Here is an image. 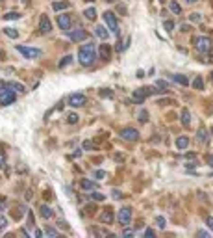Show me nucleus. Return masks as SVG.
I'll return each mask as SVG.
<instances>
[{
	"mask_svg": "<svg viewBox=\"0 0 213 238\" xmlns=\"http://www.w3.org/2000/svg\"><path fill=\"white\" fill-rule=\"evenodd\" d=\"M6 225H8V219H6V218H2V216H0V229H4Z\"/></svg>",
	"mask_w": 213,
	"mask_h": 238,
	"instance_id": "58836bf2",
	"label": "nucleus"
},
{
	"mask_svg": "<svg viewBox=\"0 0 213 238\" xmlns=\"http://www.w3.org/2000/svg\"><path fill=\"white\" fill-rule=\"evenodd\" d=\"M210 166H213V156H210Z\"/></svg>",
	"mask_w": 213,
	"mask_h": 238,
	"instance_id": "8fccbe9b",
	"label": "nucleus"
},
{
	"mask_svg": "<svg viewBox=\"0 0 213 238\" xmlns=\"http://www.w3.org/2000/svg\"><path fill=\"white\" fill-rule=\"evenodd\" d=\"M111 194H113V197H115V199H120V196H122V194H120V192H119V190H113V192H111Z\"/></svg>",
	"mask_w": 213,
	"mask_h": 238,
	"instance_id": "37998d69",
	"label": "nucleus"
},
{
	"mask_svg": "<svg viewBox=\"0 0 213 238\" xmlns=\"http://www.w3.org/2000/svg\"><path fill=\"white\" fill-rule=\"evenodd\" d=\"M159 2H165V0H159Z\"/></svg>",
	"mask_w": 213,
	"mask_h": 238,
	"instance_id": "864d4df0",
	"label": "nucleus"
},
{
	"mask_svg": "<svg viewBox=\"0 0 213 238\" xmlns=\"http://www.w3.org/2000/svg\"><path fill=\"white\" fill-rule=\"evenodd\" d=\"M102 223H108V225H109V223H113V212H111V210H106V212H104V214H102Z\"/></svg>",
	"mask_w": 213,
	"mask_h": 238,
	"instance_id": "412c9836",
	"label": "nucleus"
},
{
	"mask_svg": "<svg viewBox=\"0 0 213 238\" xmlns=\"http://www.w3.org/2000/svg\"><path fill=\"white\" fill-rule=\"evenodd\" d=\"M206 225H208V227H210V229L213 231V218H211V216H210V218L206 219Z\"/></svg>",
	"mask_w": 213,
	"mask_h": 238,
	"instance_id": "ea45409f",
	"label": "nucleus"
},
{
	"mask_svg": "<svg viewBox=\"0 0 213 238\" xmlns=\"http://www.w3.org/2000/svg\"><path fill=\"white\" fill-rule=\"evenodd\" d=\"M89 196H91V199H97V201H104V199H106L104 194H98V192H93V190H91V194H89Z\"/></svg>",
	"mask_w": 213,
	"mask_h": 238,
	"instance_id": "cd10ccee",
	"label": "nucleus"
},
{
	"mask_svg": "<svg viewBox=\"0 0 213 238\" xmlns=\"http://www.w3.org/2000/svg\"><path fill=\"white\" fill-rule=\"evenodd\" d=\"M83 15L87 17V19H91V20H95V17H97V9L95 8H87L85 11H83Z\"/></svg>",
	"mask_w": 213,
	"mask_h": 238,
	"instance_id": "b1692460",
	"label": "nucleus"
},
{
	"mask_svg": "<svg viewBox=\"0 0 213 238\" xmlns=\"http://www.w3.org/2000/svg\"><path fill=\"white\" fill-rule=\"evenodd\" d=\"M52 8H54L56 11H59V9H67V8H69V2H54Z\"/></svg>",
	"mask_w": 213,
	"mask_h": 238,
	"instance_id": "393cba45",
	"label": "nucleus"
},
{
	"mask_svg": "<svg viewBox=\"0 0 213 238\" xmlns=\"http://www.w3.org/2000/svg\"><path fill=\"white\" fill-rule=\"evenodd\" d=\"M71 61H72V56H65V58H63L61 61H59V67L63 69V67H65V65H69Z\"/></svg>",
	"mask_w": 213,
	"mask_h": 238,
	"instance_id": "c756f323",
	"label": "nucleus"
},
{
	"mask_svg": "<svg viewBox=\"0 0 213 238\" xmlns=\"http://www.w3.org/2000/svg\"><path fill=\"white\" fill-rule=\"evenodd\" d=\"M182 123H184V127H189L191 125V116H189V110L187 108L182 110Z\"/></svg>",
	"mask_w": 213,
	"mask_h": 238,
	"instance_id": "a211bd4d",
	"label": "nucleus"
},
{
	"mask_svg": "<svg viewBox=\"0 0 213 238\" xmlns=\"http://www.w3.org/2000/svg\"><path fill=\"white\" fill-rule=\"evenodd\" d=\"M67 121H69L71 125H74V123H78V116H76V114H69V117H67Z\"/></svg>",
	"mask_w": 213,
	"mask_h": 238,
	"instance_id": "f704fd0d",
	"label": "nucleus"
},
{
	"mask_svg": "<svg viewBox=\"0 0 213 238\" xmlns=\"http://www.w3.org/2000/svg\"><path fill=\"white\" fill-rule=\"evenodd\" d=\"M152 93H156V89H154V88H139V89H137L136 93L132 95V99L136 100L137 104H141L143 100L146 99L148 95H152Z\"/></svg>",
	"mask_w": 213,
	"mask_h": 238,
	"instance_id": "0eeeda50",
	"label": "nucleus"
},
{
	"mask_svg": "<svg viewBox=\"0 0 213 238\" xmlns=\"http://www.w3.org/2000/svg\"><path fill=\"white\" fill-rule=\"evenodd\" d=\"M122 235H124V236H132V235H134V231H132V229H124V231H122Z\"/></svg>",
	"mask_w": 213,
	"mask_h": 238,
	"instance_id": "a19ab883",
	"label": "nucleus"
},
{
	"mask_svg": "<svg viewBox=\"0 0 213 238\" xmlns=\"http://www.w3.org/2000/svg\"><path fill=\"white\" fill-rule=\"evenodd\" d=\"M100 95H102V97H113V91H102Z\"/></svg>",
	"mask_w": 213,
	"mask_h": 238,
	"instance_id": "79ce46f5",
	"label": "nucleus"
},
{
	"mask_svg": "<svg viewBox=\"0 0 213 238\" xmlns=\"http://www.w3.org/2000/svg\"><path fill=\"white\" fill-rule=\"evenodd\" d=\"M145 236H154V231H152V229H146V231H145Z\"/></svg>",
	"mask_w": 213,
	"mask_h": 238,
	"instance_id": "49530a36",
	"label": "nucleus"
},
{
	"mask_svg": "<svg viewBox=\"0 0 213 238\" xmlns=\"http://www.w3.org/2000/svg\"><path fill=\"white\" fill-rule=\"evenodd\" d=\"M117 219H119V223H120L122 227L130 225V221H132V208H130V207H122V208L119 210V214H117Z\"/></svg>",
	"mask_w": 213,
	"mask_h": 238,
	"instance_id": "423d86ee",
	"label": "nucleus"
},
{
	"mask_svg": "<svg viewBox=\"0 0 213 238\" xmlns=\"http://www.w3.org/2000/svg\"><path fill=\"white\" fill-rule=\"evenodd\" d=\"M163 28H165L167 32H171V30L174 28V22H173V20H165V22H163Z\"/></svg>",
	"mask_w": 213,
	"mask_h": 238,
	"instance_id": "473e14b6",
	"label": "nucleus"
},
{
	"mask_svg": "<svg viewBox=\"0 0 213 238\" xmlns=\"http://www.w3.org/2000/svg\"><path fill=\"white\" fill-rule=\"evenodd\" d=\"M67 34H69L71 41H74V43H80V41H85V39H87V32H85L83 28H76V30H72V28H71Z\"/></svg>",
	"mask_w": 213,
	"mask_h": 238,
	"instance_id": "1a4fd4ad",
	"label": "nucleus"
},
{
	"mask_svg": "<svg viewBox=\"0 0 213 238\" xmlns=\"http://www.w3.org/2000/svg\"><path fill=\"white\" fill-rule=\"evenodd\" d=\"M4 162H6V156H4V153H2V151H0V167H2V166H4Z\"/></svg>",
	"mask_w": 213,
	"mask_h": 238,
	"instance_id": "c03bdc74",
	"label": "nucleus"
},
{
	"mask_svg": "<svg viewBox=\"0 0 213 238\" xmlns=\"http://www.w3.org/2000/svg\"><path fill=\"white\" fill-rule=\"evenodd\" d=\"M6 84H8L15 93H24V91H26V88H24L22 84H19V82H6Z\"/></svg>",
	"mask_w": 213,
	"mask_h": 238,
	"instance_id": "2eb2a0df",
	"label": "nucleus"
},
{
	"mask_svg": "<svg viewBox=\"0 0 213 238\" xmlns=\"http://www.w3.org/2000/svg\"><path fill=\"white\" fill-rule=\"evenodd\" d=\"M4 19L6 20H17V19H20V15L17 13V11H9L8 15H4Z\"/></svg>",
	"mask_w": 213,
	"mask_h": 238,
	"instance_id": "a878e982",
	"label": "nucleus"
},
{
	"mask_svg": "<svg viewBox=\"0 0 213 238\" xmlns=\"http://www.w3.org/2000/svg\"><path fill=\"white\" fill-rule=\"evenodd\" d=\"M98 56H100V60L108 61L109 56H111V48H109V45H100V48H98Z\"/></svg>",
	"mask_w": 213,
	"mask_h": 238,
	"instance_id": "ddd939ff",
	"label": "nucleus"
},
{
	"mask_svg": "<svg viewBox=\"0 0 213 238\" xmlns=\"http://www.w3.org/2000/svg\"><path fill=\"white\" fill-rule=\"evenodd\" d=\"M39 30H41V34H48L52 30V22L48 19V15H43L41 17V20H39Z\"/></svg>",
	"mask_w": 213,
	"mask_h": 238,
	"instance_id": "9b49d317",
	"label": "nucleus"
},
{
	"mask_svg": "<svg viewBox=\"0 0 213 238\" xmlns=\"http://www.w3.org/2000/svg\"><path fill=\"white\" fill-rule=\"evenodd\" d=\"M95 34H97L100 39H108V36H109V32H108L104 26H97V28H95Z\"/></svg>",
	"mask_w": 213,
	"mask_h": 238,
	"instance_id": "f3484780",
	"label": "nucleus"
},
{
	"mask_svg": "<svg viewBox=\"0 0 213 238\" xmlns=\"http://www.w3.org/2000/svg\"><path fill=\"white\" fill-rule=\"evenodd\" d=\"M52 214H54V212H52V208H50L48 205H43V207H41V216H43L45 219H50L52 218Z\"/></svg>",
	"mask_w": 213,
	"mask_h": 238,
	"instance_id": "dca6fc26",
	"label": "nucleus"
},
{
	"mask_svg": "<svg viewBox=\"0 0 213 238\" xmlns=\"http://www.w3.org/2000/svg\"><path fill=\"white\" fill-rule=\"evenodd\" d=\"M80 186H82L83 190H93V188H97V184H95L93 180H89V178H83V180L80 182Z\"/></svg>",
	"mask_w": 213,
	"mask_h": 238,
	"instance_id": "aec40b11",
	"label": "nucleus"
},
{
	"mask_svg": "<svg viewBox=\"0 0 213 238\" xmlns=\"http://www.w3.org/2000/svg\"><path fill=\"white\" fill-rule=\"evenodd\" d=\"M98 58L97 47L95 43H87V45H82L80 50H78V61L83 65V67H91Z\"/></svg>",
	"mask_w": 213,
	"mask_h": 238,
	"instance_id": "f257e3e1",
	"label": "nucleus"
},
{
	"mask_svg": "<svg viewBox=\"0 0 213 238\" xmlns=\"http://www.w3.org/2000/svg\"><path fill=\"white\" fill-rule=\"evenodd\" d=\"M156 86H157V88H161V91H165V89H167V82H165V80H157V82H156Z\"/></svg>",
	"mask_w": 213,
	"mask_h": 238,
	"instance_id": "c9c22d12",
	"label": "nucleus"
},
{
	"mask_svg": "<svg viewBox=\"0 0 213 238\" xmlns=\"http://www.w3.org/2000/svg\"><path fill=\"white\" fill-rule=\"evenodd\" d=\"M45 235H46V236H58L59 233L56 229H52V227H46V229H45Z\"/></svg>",
	"mask_w": 213,
	"mask_h": 238,
	"instance_id": "c85d7f7f",
	"label": "nucleus"
},
{
	"mask_svg": "<svg viewBox=\"0 0 213 238\" xmlns=\"http://www.w3.org/2000/svg\"><path fill=\"white\" fill-rule=\"evenodd\" d=\"M91 147H93L91 141H83V149H91Z\"/></svg>",
	"mask_w": 213,
	"mask_h": 238,
	"instance_id": "a18cd8bd",
	"label": "nucleus"
},
{
	"mask_svg": "<svg viewBox=\"0 0 213 238\" xmlns=\"http://www.w3.org/2000/svg\"><path fill=\"white\" fill-rule=\"evenodd\" d=\"M104 22H106L108 30H109L113 36H119V20H117L115 13H111V11H106V13H104Z\"/></svg>",
	"mask_w": 213,
	"mask_h": 238,
	"instance_id": "39448f33",
	"label": "nucleus"
},
{
	"mask_svg": "<svg viewBox=\"0 0 213 238\" xmlns=\"http://www.w3.org/2000/svg\"><path fill=\"white\" fill-rule=\"evenodd\" d=\"M196 235H198V236H208V231H198Z\"/></svg>",
	"mask_w": 213,
	"mask_h": 238,
	"instance_id": "de8ad7c7",
	"label": "nucleus"
},
{
	"mask_svg": "<svg viewBox=\"0 0 213 238\" xmlns=\"http://www.w3.org/2000/svg\"><path fill=\"white\" fill-rule=\"evenodd\" d=\"M71 17L69 15H58V26L63 30V32H69L71 30Z\"/></svg>",
	"mask_w": 213,
	"mask_h": 238,
	"instance_id": "f8f14e48",
	"label": "nucleus"
},
{
	"mask_svg": "<svg viewBox=\"0 0 213 238\" xmlns=\"http://www.w3.org/2000/svg\"><path fill=\"white\" fill-rule=\"evenodd\" d=\"M189 20H191V22H200V20H202V15H200V13H191V15H189Z\"/></svg>",
	"mask_w": 213,
	"mask_h": 238,
	"instance_id": "2f4dec72",
	"label": "nucleus"
},
{
	"mask_svg": "<svg viewBox=\"0 0 213 238\" xmlns=\"http://www.w3.org/2000/svg\"><path fill=\"white\" fill-rule=\"evenodd\" d=\"M171 78L174 80V82H178V84H182V86H187L189 84V80L185 78L184 75H171Z\"/></svg>",
	"mask_w": 213,
	"mask_h": 238,
	"instance_id": "4be33fe9",
	"label": "nucleus"
},
{
	"mask_svg": "<svg viewBox=\"0 0 213 238\" xmlns=\"http://www.w3.org/2000/svg\"><path fill=\"white\" fill-rule=\"evenodd\" d=\"M15 99H17L15 91L6 82H0V106H9L15 102Z\"/></svg>",
	"mask_w": 213,
	"mask_h": 238,
	"instance_id": "f03ea898",
	"label": "nucleus"
},
{
	"mask_svg": "<svg viewBox=\"0 0 213 238\" xmlns=\"http://www.w3.org/2000/svg\"><path fill=\"white\" fill-rule=\"evenodd\" d=\"M120 138L126 139V141H137V139H139V132H137L136 128L126 127V128H122V130H120Z\"/></svg>",
	"mask_w": 213,
	"mask_h": 238,
	"instance_id": "9d476101",
	"label": "nucleus"
},
{
	"mask_svg": "<svg viewBox=\"0 0 213 238\" xmlns=\"http://www.w3.org/2000/svg\"><path fill=\"white\" fill-rule=\"evenodd\" d=\"M156 221H157V227H159V229H165V218H163V216H157Z\"/></svg>",
	"mask_w": 213,
	"mask_h": 238,
	"instance_id": "72a5a7b5",
	"label": "nucleus"
},
{
	"mask_svg": "<svg viewBox=\"0 0 213 238\" xmlns=\"http://www.w3.org/2000/svg\"><path fill=\"white\" fill-rule=\"evenodd\" d=\"M198 139H200V141H208V132H206L204 128L198 130Z\"/></svg>",
	"mask_w": 213,
	"mask_h": 238,
	"instance_id": "7c9ffc66",
	"label": "nucleus"
},
{
	"mask_svg": "<svg viewBox=\"0 0 213 238\" xmlns=\"http://www.w3.org/2000/svg\"><path fill=\"white\" fill-rule=\"evenodd\" d=\"M193 88L194 89H204V82H202L200 76H196V78L193 80Z\"/></svg>",
	"mask_w": 213,
	"mask_h": 238,
	"instance_id": "bb28decb",
	"label": "nucleus"
},
{
	"mask_svg": "<svg viewBox=\"0 0 213 238\" xmlns=\"http://www.w3.org/2000/svg\"><path fill=\"white\" fill-rule=\"evenodd\" d=\"M0 54H2V52H0Z\"/></svg>",
	"mask_w": 213,
	"mask_h": 238,
	"instance_id": "6e6d98bb",
	"label": "nucleus"
},
{
	"mask_svg": "<svg viewBox=\"0 0 213 238\" xmlns=\"http://www.w3.org/2000/svg\"><path fill=\"white\" fill-rule=\"evenodd\" d=\"M146 117H148V114H146L145 110H141V112H139V119H141L143 123H146Z\"/></svg>",
	"mask_w": 213,
	"mask_h": 238,
	"instance_id": "e433bc0d",
	"label": "nucleus"
},
{
	"mask_svg": "<svg viewBox=\"0 0 213 238\" xmlns=\"http://www.w3.org/2000/svg\"><path fill=\"white\" fill-rule=\"evenodd\" d=\"M211 78H213V73H211Z\"/></svg>",
	"mask_w": 213,
	"mask_h": 238,
	"instance_id": "5fc2aeb1",
	"label": "nucleus"
},
{
	"mask_svg": "<svg viewBox=\"0 0 213 238\" xmlns=\"http://www.w3.org/2000/svg\"><path fill=\"white\" fill-rule=\"evenodd\" d=\"M87 102V97L83 95V93H71L69 95V104L72 106V108H80V106H83Z\"/></svg>",
	"mask_w": 213,
	"mask_h": 238,
	"instance_id": "6e6552de",
	"label": "nucleus"
},
{
	"mask_svg": "<svg viewBox=\"0 0 213 238\" xmlns=\"http://www.w3.org/2000/svg\"><path fill=\"white\" fill-rule=\"evenodd\" d=\"M106 2H115V0H106Z\"/></svg>",
	"mask_w": 213,
	"mask_h": 238,
	"instance_id": "3c124183",
	"label": "nucleus"
},
{
	"mask_svg": "<svg viewBox=\"0 0 213 238\" xmlns=\"http://www.w3.org/2000/svg\"><path fill=\"white\" fill-rule=\"evenodd\" d=\"M15 48H17V52H19V54H22L24 58H30V60L41 58V56H43V50H39V48H34V47H24V45H17Z\"/></svg>",
	"mask_w": 213,
	"mask_h": 238,
	"instance_id": "20e7f679",
	"label": "nucleus"
},
{
	"mask_svg": "<svg viewBox=\"0 0 213 238\" xmlns=\"http://www.w3.org/2000/svg\"><path fill=\"white\" fill-rule=\"evenodd\" d=\"M193 43H194V48H196L200 54H208V52H211V39H210V37L200 36V37H196Z\"/></svg>",
	"mask_w": 213,
	"mask_h": 238,
	"instance_id": "7ed1b4c3",
	"label": "nucleus"
},
{
	"mask_svg": "<svg viewBox=\"0 0 213 238\" xmlns=\"http://www.w3.org/2000/svg\"><path fill=\"white\" fill-rule=\"evenodd\" d=\"M187 2H196V0H187Z\"/></svg>",
	"mask_w": 213,
	"mask_h": 238,
	"instance_id": "603ef678",
	"label": "nucleus"
},
{
	"mask_svg": "<svg viewBox=\"0 0 213 238\" xmlns=\"http://www.w3.org/2000/svg\"><path fill=\"white\" fill-rule=\"evenodd\" d=\"M4 208H6V205H4V203H0V210H4Z\"/></svg>",
	"mask_w": 213,
	"mask_h": 238,
	"instance_id": "09e8293b",
	"label": "nucleus"
},
{
	"mask_svg": "<svg viewBox=\"0 0 213 238\" xmlns=\"http://www.w3.org/2000/svg\"><path fill=\"white\" fill-rule=\"evenodd\" d=\"M4 34H6L8 37H11V39H17V37H19V30H15V28H11V26L4 28Z\"/></svg>",
	"mask_w": 213,
	"mask_h": 238,
	"instance_id": "6ab92c4d",
	"label": "nucleus"
},
{
	"mask_svg": "<svg viewBox=\"0 0 213 238\" xmlns=\"http://www.w3.org/2000/svg\"><path fill=\"white\" fill-rule=\"evenodd\" d=\"M169 8H171V11L176 13V15H180V13H182V8H180V4H178L176 0H171V2H169Z\"/></svg>",
	"mask_w": 213,
	"mask_h": 238,
	"instance_id": "5701e85b",
	"label": "nucleus"
},
{
	"mask_svg": "<svg viewBox=\"0 0 213 238\" xmlns=\"http://www.w3.org/2000/svg\"><path fill=\"white\" fill-rule=\"evenodd\" d=\"M176 147H178L180 151H185V149L189 147V139L185 138V136H180V138L176 139Z\"/></svg>",
	"mask_w": 213,
	"mask_h": 238,
	"instance_id": "4468645a",
	"label": "nucleus"
},
{
	"mask_svg": "<svg viewBox=\"0 0 213 238\" xmlns=\"http://www.w3.org/2000/svg\"><path fill=\"white\" fill-rule=\"evenodd\" d=\"M95 177H97V178H104V177H106V171H104V169H98L97 173H95Z\"/></svg>",
	"mask_w": 213,
	"mask_h": 238,
	"instance_id": "4c0bfd02",
	"label": "nucleus"
}]
</instances>
